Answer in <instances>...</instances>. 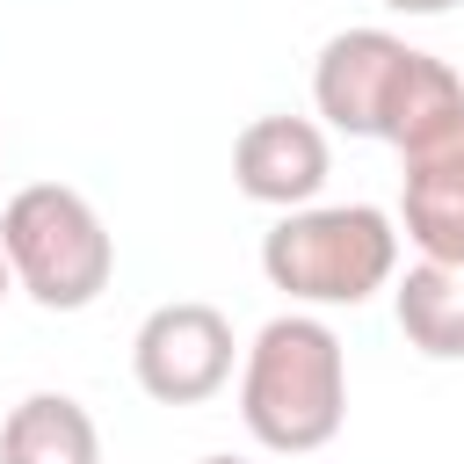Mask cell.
I'll use <instances>...</instances> for the list:
<instances>
[{
  "label": "cell",
  "mask_w": 464,
  "mask_h": 464,
  "mask_svg": "<svg viewBox=\"0 0 464 464\" xmlns=\"http://www.w3.org/2000/svg\"><path fill=\"white\" fill-rule=\"evenodd\" d=\"M239 420L276 457H312L348 420V348L312 312H276L239 362Z\"/></svg>",
  "instance_id": "6da1fadb"
},
{
  "label": "cell",
  "mask_w": 464,
  "mask_h": 464,
  "mask_svg": "<svg viewBox=\"0 0 464 464\" xmlns=\"http://www.w3.org/2000/svg\"><path fill=\"white\" fill-rule=\"evenodd\" d=\"M312 102L334 130L399 145L406 130H420L428 116L464 102V80L392 29H341V36H326V51L312 65Z\"/></svg>",
  "instance_id": "7a4b0ae2"
},
{
  "label": "cell",
  "mask_w": 464,
  "mask_h": 464,
  "mask_svg": "<svg viewBox=\"0 0 464 464\" xmlns=\"http://www.w3.org/2000/svg\"><path fill=\"white\" fill-rule=\"evenodd\" d=\"M261 276L290 304H362L399 276V218L377 203H297L268 225Z\"/></svg>",
  "instance_id": "3957f363"
},
{
  "label": "cell",
  "mask_w": 464,
  "mask_h": 464,
  "mask_svg": "<svg viewBox=\"0 0 464 464\" xmlns=\"http://www.w3.org/2000/svg\"><path fill=\"white\" fill-rule=\"evenodd\" d=\"M0 254L14 268V290H29L44 312H87L116 276V239L102 210L65 181H29L7 196Z\"/></svg>",
  "instance_id": "277c9868"
},
{
  "label": "cell",
  "mask_w": 464,
  "mask_h": 464,
  "mask_svg": "<svg viewBox=\"0 0 464 464\" xmlns=\"http://www.w3.org/2000/svg\"><path fill=\"white\" fill-rule=\"evenodd\" d=\"M232 319L203 297H174L160 312H145L138 341H130V370H138V392L160 399V406H203L225 392L232 377Z\"/></svg>",
  "instance_id": "5b68a950"
},
{
  "label": "cell",
  "mask_w": 464,
  "mask_h": 464,
  "mask_svg": "<svg viewBox=\"0 0 464 464\" xmlns=\"http://www.w3.org/2000/svg\"><path fill=\"white\" fill-rule=\"evenodd\" d=\"M399 232L420 261H464V102L399 138Z\"/></svg>",
  "instance_id": "8992f818"
},
{
  "label": "cell",
  "mask_w": 464,
  "mask_h": 464,
  "mask_svg": "<svg viewBox=\"0 0 464 464\" xmlns=\"http://www.w3.org/2000/svg\"><path fill=\"white\" fill-rule=\"evenodd\" d=\"M326 174H334V152L312 116H254L232 138V181H239V196H254L268 210L312 203L326 188Z\"/></svg>",
  "instance_id": "52a82bcc"
},
{
  "label": "cell",
  "mask_w": 464,
  "mask_h": 464,
  "mask_svg": "<svg viewBox=\"0 0 464 464\" xmlns=\"http://www.w3.org/2000/svg\"><path fill=\"white\" fill-rule=\"evenodd\" d=\"M0 464H102V428L72 392H29L0 420Z\"/></svg>",
  "instance_id": "ba28073f"
},
{
  "label": "cell",
  "mask_w": 464,
  "mask_h": 464,
  "mask_svg": "<svg viewBox=\"0 0 464 464\" xmlns=\"http://www.w3.org/2000/svg\"><path fill=\"white\" fill-rule=\"evenodd\" d=\"M392 312L428 362H464V261H413L392 283Z\"/></svg>",
  "instance_id": "9c48e42d"
},
{
  "label": "cell",
  "mask_w": 464,
  "mask_h": 464,
  "mask_svg": "<svg viewBox=\"0 0 464 464\" xmlns=\"http://www.w3.org/2000/svg\"><path fill=\"white\" fill-rule=\"evenodd\" d=\"M384 7H392V14H450L457 0H384Z\"/></svg>",
  "instance_id": "30bf717a"
},
{
  "label": "cell",
  "mask_w": 464,
  "mask_h": 464,
  "mask_svg": "<svg viewBox=\"0 0 464 464\" xmlns=\"http://www.w3.org/2000/svg\"><path fill=\"white\" fill-rule=\"evenodd\" d=\"M7 290H14V268H7V254H0V297H7Z\"/></svg>",
  "instance_id": "8fae6325"
},
{
  "label": "cell",
  "mask_w": 464,
  "mask_h": 464,
  "mask_svg": "<svg viewBox=\"0 0 464 464\" xmlns=\"http://www.w3.org/2000/svg\"><path fill=\"white\" fill-rule=\"evenodd\" d=\"M196 464H246V457H196Z\"/></svg>",
  "instance_id": "7c38bea8"
}]
</instances>
